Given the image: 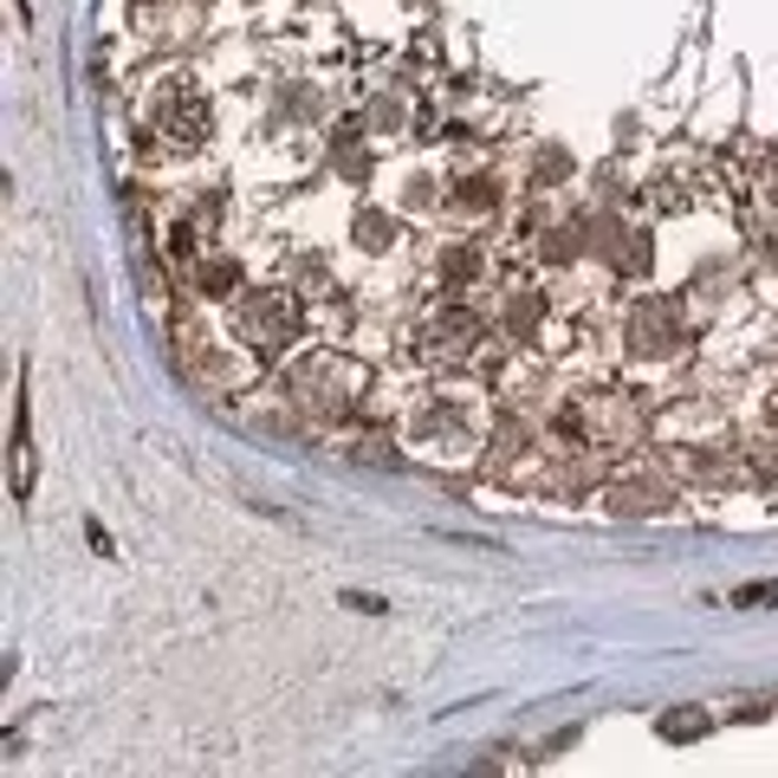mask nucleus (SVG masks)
Instances as JSON below:
<instances>
[{
	"instance_id": "f257e3e1",
	"label": "nucleus",
	"mask_w": 778,
	"mask_h": 778,
	"mask_svg": "<svg viewBox=\"0 0 778 778\" xmlns=\"http://www.w3.org/2000/svg\"><path fill=\"white\" fill-rule=\"evenodd\" d=\"M740 603H778V584H752V591H740Z\"/></svg>"
}]
</instances>
